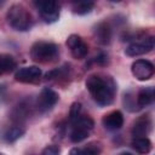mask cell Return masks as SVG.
I'll return each mask as SVG.
<instances>
[{"mask_svg": "<svg viewBox=\"0 0 155 155\" xmlns=\"http://www.w3.org/2000/svg\"><path fill=\"white\" fill-rule=\"evenodd\" d=\"M86 87L93 101L101 107H107L114 101L116 84L110 76L99 74L90 75L86 80Z\"/></svg>", "mask_w": 155, "mask_h": 155, "instance_id": "cell-1", "label": "cell"}, {"mask_svg": "<svg viewBox=\"0 0 155 155\" xmlns=\"http://www.w3.org/2000/svg\"><path fill=\"white\" fill-rule=\"evenodd\" d=\"M6 19L10 27L18 31H27L33 25V18L29 11L21 4L12 5L6 13Z\"/></svg>", "mask_w": 155, "mask_h": 155, "instance_id": "cell-2", "label": "cell"}, {"mask_svg": "<svg viewBox=\"0 0 155 155\" xmlns=\"http://www.w3.org/2000/svg\"><path fill=\"white\" fill-rule=\"evenodd\" d=\"M59 54L58 46L48 41H36L30 48V57L38 63H51Z\"/></svg>", "mask_w": 155, "mask_h": 155, "instance_id": "cell-3", "label": "cell"}, {"mask_svg": "<svg viewBox=\"0 0 155 155\" xmlns=\"http://www.w3.org/2000/svg\"><path fill=\"white\" fill-rule=\"evenodd\" d=\"M94 126L93 120L87 115H80L75 121L71 122L70 140L73 143H80L86 139Z\"/></svg>", "mask_w": 155, "mask_h": 155, "instance_id": "cell-4", "label": "cell"}, {"mask_svg": "<svg viewBox=\"0 0 155 155\" xmlns=\"http://www.w3.org/2000/svg\"><path fill=\"white\" fill-rule=\"evenodd\" d=\"M35 6L45 23H54L59 18V4L51 0L36 1Z\"/></svg>", "mask_w": 155, "mask_h": 155, "instance_id": "cell-5", "label": "cell"}, {"mask_svg": "<svg viewBox=\"0 0 155 155\" xmlns=\"http://www.w3.org/2000/svg\"><path fill=\"white\" fill-rule=\"evenodd\" d=\"M153 48H154V38L144 36V38H140L139 40H136L132 44H130L126 47L125 53L130 57H137V56L149 53Z\"/></svg>", "mask_w": 155, "mask_h": 155, "instance_id": "cell-6", "label": "cell"}, {"mask_svg": "<svg viewBox=\"0 0 155 155\" xmlns=\"http://www.w3.org/2000/svg\"><path fill=\"white\" fill-rule=\"evenodd\" d=\"M58 93L56 91H53L50 87H45L41 90L38 99H36V108L40 113H46L48 110H51L56 103L58 102Z\"/></svg>", "mask_w": 155, "mask_h": 155, "instance_id": "cell-7", "label": "cell"}, {"mask_svg": "<svg viewBox=\"0 0 155 155\" xmlns=\"http://www.w3.org/2000/svg\"><path fill=\"white\" fill-rule=\"evenodd\" d=\"M132 75L139 81H147L154 75V65L148 59H137L131 65Z\"/></svg>", "mask_w": 155, "mask_h": 155, "instance_id": "cell-8", "label": "cell"}, {"mask_svg": "<svg viewBox=\"0 0 155 155\" xmlns=\"http://www.w3.org/2000/svg\"><path fill=\"white\" fill-rule=\"evenodd\" d=\"M41 74H42L41 69L36 65L23 67L15 73V79L16 81L22 84H35L40 80Z\"/></svg>", "mask_w": 155, "mask_h": 155, "instance_id": "cell-9", "label": "cell"}, {"mask_svg": "<svg viewBox=\"0 0 155 155\" xmlns=\"http://www.w3.org/2000/svg\"><path fill=\"white\" fill-rule=\"evenodd\" d=\"M67 46L70 48L73 57L76 59H82L87 56L88 46L79 35H75V34L70 35L67 39Z\"/></svg>", "mask_w": 155, "mask_h": 155, "instance_id": "cell-10", "label": "cell"}, {"mask_svg": "<svg viewBox=\"0 0 155 155\" xmlns=\"http://www.w3.org/2000/svg\"><path fill=\"white\" fill-rule=\"evenodd\" d=\"M102 124L107 130L116 131V130L121 128V126L124 125V116L119 110H114L103 116Z\"/></svg>", "mask_w": 155, "mask_h": 155, "instance_id": "cell-11", "label": "cell"}, {"mask_svg": "<svg viewBox=\"0 0 155 155\" xmlns=\"http://www.w3.org/2000/svg\"><path fill=\"white\" fill-rule=\"evenodd\" d=\"M94 39L99 45H108L111 40V29L107 22H101L96 25L94 30Z\"/></svg>", "mask_w": 155, "mask_h": 155, "instance_id": "cell-12", "label": "cell"}, {"mask_svg": "<svg viewBox=\"0 0 155 155\" xmlns=\"http://www.w3.org/2000/svg\"><path fill=\"white\" fill-rule=\"evenodd\" d=\"M151 127V121L148 115H143L139 119L136 120L133 127H132V136L133 138H139V137H145Z\"/></svg>", "mask_w": 155, "mask_h": 155, "instance_id": "cell-13", "label": "cell"}, {"mask_svg": "<svg viewBox=\"0 0 155 155\" xmlns=\"http://www.w3.org/2000/svg\"><path fill=\"white\" fill-rule=\"evenodd\" d=\"M102 147L97 142H91L85 147H75L70 150V155H99Z\"/></svg>", "mask_w": 155, "mask_h": 155, "instance_id": "cell-14", "label": "cell"}, {"mask_svg": "<svg viewBox=\"0 0 155 155\" xmlns=\"http://www.w3.org/2000/svg\"><path fill=\"white\" fill-rule=\"evenodd\" d=\"M154 101V90L153 87L142 88L137 94V105L138 108H144L151 104Z\"/></svg>", "mask_w": 155, "mask_h": 155, "instance_id": "cell-15", "label": "cell"}, {"mask_svg": "<svg viewBox=\"0 0 155 155\" xmlns=\"http://www.w3.org/2000/svg\"><path fill=\"white\" fill-rule=\"evenodd\" d=\"M132 148L139 153V154H148L151 150V142L148 137H139L133 138L132 140Z\"/></svg>", "mask_w": 155, "mask_h": 155, "instance_id": "cell-16", "label": "cell"}, {"mask_svg": "<svg viewBox=\"0 0 155 155\" xmlns=\"http://www.w3.org/2000/svg\"><path fill=\"white\" fill-rule=\"evenodd\" d=\"M15 67H16V61L11 54L0 53V76L12 71Z\"/></svg>", "mask_w": 155, "mask_h": 155, "instance_id": "cell-17", "label": "cell"}, {"mask_svg": "<svg viewBox=\"0 0 155 155\" xmlns=\"http://www.w3.org/2000/svg\"><path fill=\"white\" fill-rule=\"evenodd\" d=\"M23 133H24V128H22L21 126H11L5 131L4 138L6 142L12 143V142L17 140L19 137H22Z\"/></svg>", "mask_w": 155, "mask_h": 155, "instance_id": "cell-18", "label": "cell"}, {"mask_svg": "<svg viewBox=\"0 0 155 155\" xmlns=\"http://www.w3.org/2000/svg\"><path fill=\"white\" fill-rule=\"evenodd\" d=\"M94 7V4L91 1H78L73 4V12L78 15H86L90 13Z\"/></svg>", "mask_w": 155, "mask_h": 155, "instance_id": "cell-19", "label": "cell"}, {"mask_svg": "<svg viewBox=\"0 0 155 155\" xmlns=\"http://www.w3.org/2000/svg\"><path fill=\"white\" fill-rule=\"evenodd\" d=\"M81 104L80 103H78V102H75V103H73L71 104V107H70V111H69V120L73 122V121H75L81 114Z\"/></svg>", "mask_w": 155, "mask_h": 155, "instance_id": "cell-20", "label": "cell"}, {"mask_svg": "<svg viewBox=\"0 0 155 155\" xmlns=\"http://www.w3.org/2000/svg\"><path fill=\"white\" fill-rule=\"evenodd\" d=\"M41 155H59V148L57 145H48L42 150Z\"/></svg>", "mask_w": 155, "mask_h": 155, "instance_id": "cell-21", "label": "cell"}, {"mask_svg": "<svg viewBox=\"0 0 155 155\" xmlns=\"http://www.w3.org/2000/svg\"><path fill=\"white\" fill-rule=\"evenodd\" d=\"M121 155H132V154H130V153H122Z\"/></svg>", "mask_w": 155, "mask_h": 155, "instance_id": "cell-22", "label": "cell"}]
</instances>
